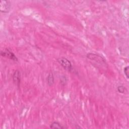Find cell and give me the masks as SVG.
<instances>
[{"instance_id": "cell-1", "label": "cell", "mask_w": 129, "mask_h": 129, "mask_svg": "<svg viewBox=\"0 0 129 129\" xmlns=\"http://www.w3.org/2000/svg\"><path fill=\"white\" fill-rule=\"evenodd\" d=\"M86 57L92 61H94L95 63L96 64L97 67L100 66L101 68L105 67V68H107L108 66L106 63L105 59L102 56L94 53H88L86 55Z\"/></svg>"}, {"instance_id": "cell-2", "label": "cell", "mask_w": 129, "mask_h": 129, "mask_svg": "<svg viewBox=\"0 0 129 129\" xmlns=\"http://www.w3.org/2000/svg\"><path fill=\"white\" fill-rule=\"evenodd\" d=\"M56 60L64 70L69 72H71L73 70L72 63L67 58L64 57H61L57 58Z\"/></svg>"}, {"instance_id": "cell-3", "label": "cell", "mask_w": 129, "mask_h": 129, "mask_svg": "<svg viewBox=\"0 0 129 129\" xmlns=\"http://www.w3.org/2000/svg\"><path fill=\"white\" fill-rule=\"evenodd\" d=\"M1 55L3 57H7L14 61H18V59L16 55L9 48H6L5 49L1 51Z\"/></svg>"}, {"instance_id": "cell-4", "label": "cell", "mask_w": 129, "mask_h": 129, "mask_svg": "<svg viewBox=\"0 0 129 129\" xmlns=\"http://www.w3.org/2000/svg\"><path fill=\"white\" fill-rule=\"evenodd\" d=\"M11 8V3L9 1H2L0 4V11L2 13H8Z\"/></svg>"}, {"instance_id": "cell-5", "label": "cell", "mask_w": 129, "mask_h": 129, "mask_svg": "<svg viewBox=\"0 0 129 129\" xmlns=\"http://www.w3.org/2000/svg\"><path fill=\"white\" fill-rule=\"evenodd\" d=\"M13 81L14 83L18 87L20 86V82H21V73L20 72L17 70H15L12 76Z\"/></svg>"}, {"instance_id": "cell-6", "label": "cell", "mask_w": 129, "mask_h": 129, "mask_svg": "<svg viewBox=\"0 0 129 129\" xmlns=\"http://www.w3.org/2000/svg\"><path fill=\"white\" fill-rule=\"evenodd\" d=\"M46 81H47L48 85L49 86H51L54 84V78L53 74L52 72H50L48 74V75L46 78Z\"/></svg>"}, {"instance_id": "cell-7", "label": "cell", "mask_w": 129, "mask_h": 129, "mask_svg": "<svg viewBox=\"0 0 129 129\" xmlns=\"http://www.w3.org/2000/svg\"><path fill=\"white\" fill-rule=\"evenodd\" d=\"M50 128H67V127H65L61 125L59 122L57 121H53L50 124Z\"/></svg>"}, {"instance_id": "cell-8", "label": "cell", "mask_w": 129, "mask_h": 129, "mask_svg": "<svg viewBox=\"0 0 129 129\" xmlns=\"http://www.w3.org/2000/svg\"><path fill=\"white\" fill-rule=\"evenodd\" d=\"M117 91L120 93H124L126 90V88L123 85H119L117 88Z\"/></svg>"}, {"instance_id": "cell-9", "label": "cell", "mask_w": 129, "mask_h": 129, "mask_svg": "<svg viewBox=\"0 0 129 129\" xmlns=\"http://www.w3.org/2000/svg\"><path fill=\"white\" fill-rule=\"evenodd\" d=\"M128 69H129V67L128 66H126L123 69V72H124V74L125 75V76H126V78L127 79H128L129 78V75H128Z\"/></svg>"}, {"instance_id": "cell-10", "label": "cell", "mask_w": 129, "mask_h": 129, "mask_svg": "<svg viewBox=\"0 0 129 129\" xmlns=\"http://www.w3.org/2000/svg\"><path fill=\"white\" fill-rule=\"evenodd\" d=\"M67 81H68V80L66 76H63L61 77V78L60 79V83L62 85H65L67 83Z\"/></svg>"}]
</instances>
